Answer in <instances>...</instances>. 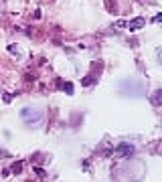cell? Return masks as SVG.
Instances as JSON below:
<instances>
[{"label":"cell","mask_w":162,"mask_h":182,"mask_svg":"<svg viewBox=\"0 0 162 182\" xmlns=\"http://www.w3.org/2000/svg\"><path fill=\"white\" fill-rule=\"evenodd\" d=\"M23 119H27L28 125H39L43 121V111L39 109H31V107H27V109H23Z\"/></svg>","instance_id":"obj_1"},{"label":"cell","mask_w":162,"mask_h":182,"mask_svg":"<svg viewBox=\"0 0 162 182\" xmlns=\"http://www.w3.org/2000/svg\"><path fill=\"white\" fill-rule=\"evenodd\" d=\"M130 154H134V146L132 144H126V142H124V144H120L116 148V156H120V158H126V156H130Z\"/></svg>","instance_id":"obj_2"},{"label":"cell","mask_w":162,"mask_h":182,"mask_svg":"<svg viewBox=\"0 0 162 182\" xmlns=\"http://www.w3.org/2000/svg\"><path fill=\"white\" fill-rule=\"evenodd\" d=\"M144 24H146V18L138 16V18H134V20H130V23H128V28H130V30H138V28H142Z\"/></svg>","instance_id":"obj_3"},{"label":"cell","mask_w":162,"mask_h":182,"mask_svg":"<svg viewBox=\"0 0 162 182\" xmlns=\"http://www.w3.org/2000/svg\"><path fill=\"white\" fill-rule=\"evenodd\" d=\"M152 103H154V105H162V89L152 95Z\"/></svg>","instance_id":"obj_4"},{"label":"cell","mask_w":162,"mask_h":182,"mask_svg":"<svg viewBox=\"0 0 162 182\" xmlns=\"http://www.w3.org/2000/svg\"><path fill=\"white\" fill-rule=\"evenodd\" d=\"M20 170H23V162H16L14 166H12V172H14V174H20Z\"/></svg>","instance_id":"obj_5"},{"label":"cell","mask_w":162,"mask_h":182,"mask_svg":"<svg viewBox=\"0 0 162 182\" xmlns=\"http://www.w3.org/2000/svg\"><path fill=\"white\" fill-rule=\"evenodd\" d=\"M63 91H65V93H73V85H71V83H65V85H63Z\"/></svg>","instance_id":"obj_6"},{"label":"cell","mask_w":162,"mask_h":182,"mask_svg":"<svg viewBox=\"0 0 162 182\" xmlns=\"http://www.w3.org/2000/svg\"><path fill=\"white\" fill-rule=\"evenodd\" d=\"M116 27H118V28H128V23H126V20H118Z\"/></svg>","instance_id":"obj_7"},{"label":"cell","mask_w":162,"mask_h":182,"mask_svg":"<svg viewBox=\"0 0 162 182\" xmlns=\"http://www.w3.org/2000/svg\"><path fill=\"white\" fill-rule=\"evenodd\" d=\"M152 20H154V23H162V14H156V16H154V18H152Z\"/></svg>","instance_id":"obj_8"},{"label":"cell","mask_w":162,"mask_h":182,"mask_svg":"<svg viewBox=\"0 0 162 182\" xmlns=\"http://www.w3.org/2000/svg\"><path fill=\"white\" fill-rule=\"evenodd\" d=\"M160 65H162V51H160Z\"/></svg>","instance_id":"obj_9"}]
</instances>
